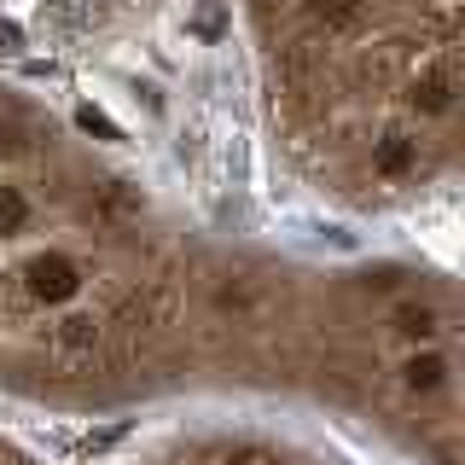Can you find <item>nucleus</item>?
<instances>
[{
	"label": "nucleus",
	"instance_id": "f257e3e1",
	"mask_svg": "<svg viewBox=\"0 0 465 465\" xmlns=\"http://www.w3.org/2000/svg\"><path fill=\"white\" fill-rule=\"evenodd\" d=\"M460 384L448 268L222 232L0 76V401L76 419L273 407L390 465H460Z\"/></svg>",
	"mask_w": 465,
	"mask_h": 465
},
{
	"label": "nucleus",
	"instance_id": "f03ea898",
	"mask_svg": "<svg viewBox=\"0 0 465 465\" xmlns=\"http://www.w3.org/2000/svg\"><path fill=\"white\" fill-rule=\"evenodd\" d=\"M268 145L343 215L448 198L465 145L460 0H239Z\"/></svg>",
	"mask_w": 465,
	"mask_h": 465
},
{
	"label": "nucleus",
	"instance_id": "7ed1b4c3",
	"mask_svg": "<svg viewBox=\"0 0 465 465\" xmlns=\"http://www.w3.org/2000/svg\"><path fill=\"white\" fill-rule=\"evenodd\" d=\"M111 465H372L355 436L273 407H193L140 430Z\"/></svg>",
	"mask_w": 465,
	"mask_h": 465
},
{
	"label": "nucleus",
	"instance_id": "20e7f679",
	"mask_svg": "<svg viewBox=\"0 0 465 465\" xmlns=\"http://www.w3.org/2000/svg\"><path fill=\"white\" fill-rule=\"evenodd\" d=\"M181 0H0V76L87 64L152 35Z\"/></svg>",
	"mask_w": 465,
	"mask_h": 465
},
{
	"label": "nucleus",
	"instance_id": "39448f33",
	"mask_svg": "<svg viewBox=\"0 0 465 465\" xmlns=\"http://www.w3.org/2000/svg\"><path fill=\"white\" fill-rule=\"evenodd\" d=\"M0 465H47V460H41L35 448H24L18 436H6V430H0Z\"/></svg>",
	"mask_w": 465,
	"mask_h": 465
}]
</instances>
